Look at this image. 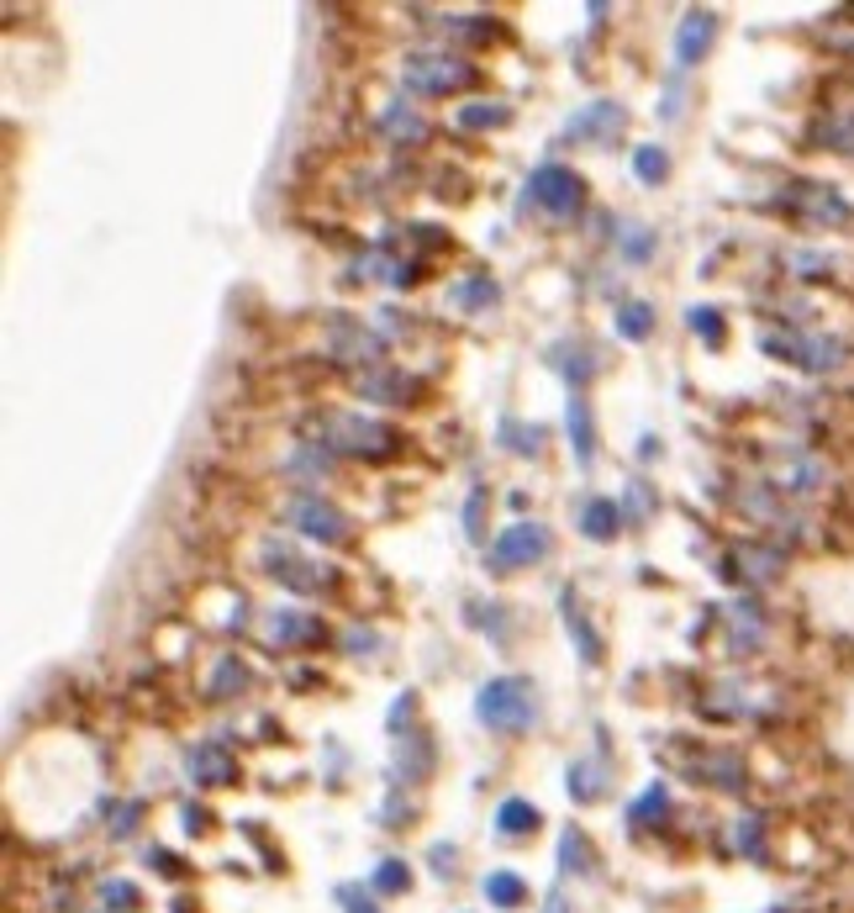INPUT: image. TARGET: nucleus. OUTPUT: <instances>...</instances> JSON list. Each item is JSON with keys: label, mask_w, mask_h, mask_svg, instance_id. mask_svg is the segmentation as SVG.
<instances>
[{"label": "nucleus", "mask_w": 854, "mask_h": 913, "mask_svg": "<svg viewBox=\"0 0 854 913\" xmlns=\"http://www.w3.org/2000/svg\"><path fill=\"white\" fill-rule=\"evenodd\" d=\"M475 713H480V724L496 734H523L533 724V713H538V702H533V681L528 676H496V681H486L480 687V702H475Z\"/></svg>", "instance_id": "f257e3e1"}, {"label": "nucleus", "mask_w": 854, "mask_h": 913, "mask_svg": "<svg viewBox=\"0 0 854 913\" xmlns=\"http://www.w3.org/2000/svg\"><path fill=\"white\" fill-rule=\"evenodd\" d=\"M401 80L412 95H454L475 85V63L454 59V54H417V59H407Z\"/></svg>", "instance_id": "f03ea898"}, {"label": "nucleus", "mask_w": 854, "mask_h": 913, "mask_svg": "<svg viewBox=\"0 0 854 913\" xmlns=\"http://www.w3.org/2000/svg\"><path fill=\"white\" fill-rule=\"evenodd\" d=\"M765 349L781 354V360H792V365H802V370H812V375L844 370V360H850V349H844L839 338H823V333H792V338L765 333Z\"/></svg>", "instance_id": "7ed1b4c3"}, {"label": "nucleus", "mask_w": 854, "mask_h": 913, "mask_svg": "<svg viewBox=\"0 0 854 913\" xmlns=\"http://www.w3.org/2000/svg\"><path fill=\"white\" fill-rule=\"evenodd\" d=\"M528 190H533V201H538L543 212L575 216L581 212V190H586V185H581L575 169H564V164H543V169H533Z\"/></svg>", "instance_id": "20e7f679"}, {"label": "nucleus", "mask_w": 854, "mask_h": 913, "mask_svg": "<svg viewBox=\"0 0 854 913\" xmlns=\"http://www.w3.org/2000/svg\"><path fill=\"white\" fill-rule=\"evenodd\" d=\"M327 433H332V444H338V449H349V455H370V459L396 455V444H401L390 428L370 423V418H332Z\"/></svg>", "instance_id": "39448f33"}, {"label": "nucleus", "mask_w": 854, "mask_h": 913, "mask_svg": "<svg viewBox=\"0 0 854 913\" xmlns=\"http://www.w3.org/2000/svg\"><path fill=\"white\" fill-rule=\"evenodd\" d=\"M549 554V528L543 523H512L491 549V571H512V565H533Z\"/></svg>", "instance_id": "423d86ee"}, {"label": "nucleus", "mask_w": 854, "mask_h": 913, "mask_svg": "<svg viewBox=\"0 0 854 913\" xmlns=\"http://www.w3.org/2000/svg\"><path fill=\"white\" fill-rule=\"evenodd\" d=\"M295 523H301L312 539H323V545H343V539H349V518H343L338 507L317 502V496H301V502H295Z\"/></svg>", "instance_id": "0eeeda50"}, {"label": "nucleus", "mask_w": 854, "mask_h": 913, "mask_svg": "<svg viewBox=\"0 0 854 913\" xmlns=\"http://www.w3.org/2000/svg\"><path fill=\"white\" fill-rule=\"evenodd\" d=\"M792 207L807 216V222H818V227H839V222L850 216L844 196H839V190H828V185H796Z\"/></svg>", "instance_id": "6e6552de"}, {"label": "nucleus", "mask_w": 854, "mask_h": 913, "mask_svg": "<svg viewBox=\"0 0 854 913\" xmlns=\"http://www.w3.org/2000/svg\"><path fill=\"white\" fill-rule=\"evenodd\" d=\"M712 37H717V16L712 11H691L686 22H680V37H676V63L680 69H691V63L702 59L712 48Z\"/></svg>", "instance_id": "1a4fd4ad"}, {"label": "nucleus", "mask_w": 854, "mask_h": 913, "mask_svg": "<svg viewBox=\"0 0 854 913\" xmlns=\"http://www.w3.org/2000/svg\"><path fill=\"white\" fill-rule=\"evenodd\" d=\"M190 776H196L201 787H227V782H237V765L222 745H196V750H190Z\"/></svg>", "instance_id": "9d476101"}, {"label": "nucleus", "mask_w": 854, "mask_h": 913, "mask_svg": "<svg viewBox=\"0 0 854 913\" xmlns=\"http://www.w3.org/2000/svg\"><path fill=\"white\" fill-rule=\"evenodd\" d=\"M618 132H622V106H612V101H596L570 122V138H596V143H612Z\"/></svg>", "instance_id": "9b49d317"}, {"label": "nucleus", "mask_w": 854, "mask_h": 913, "mask_svg": "<svg viewBox=\"0 0 854 913\" xmlns=\"http://www.w3.org/2000/svg\"><path fill=\"white\" fill-rule=\"evenodd\" d=\"M332 354H338L343 365H359V360H375L381 349H375V338L364 333L359 323H349V317H338V323H332Z\"/></svg>", "instance_id": "f8f14e48"}, {"label": "nucleus", "mask_w": 854, "mask_h": 913, "mask_svg": "<svg viewBox=\"0 0 854 913\" xmlns=\"http://www.w3.org/2000/svg\"><path fill=\"white\" fill-rule=\"evenodd\" d=\"M823 149L833 153H854V112L850 106H839V112H828L823 122H818V132H812Z\"/></svg>", "instance_id": "ddd939ff"}, {"label": "nucleus", "mask_w": 854, "mask_h": 913, "mask_svg": "<svg viewBox=\"0 0 854 913\" xmlns=\"http://www.w3.org/2000/svg\"><path fill=\"white\" fill-rule=\"evenodd\" d=\"M486 898H491V909H523L528 903V887L517 871H491L486 877Z\"/></svg>", "instance_id": "4468645a"}, {"label": "nucleus", "mask_w": 854, "mask_h": 913, "mask_svg": "<svg viewBox=\"0 0 854 913\" xmlns=\"http://www.w3.org/2000/svg\"><path fill=\"white\" fill-rule=\"evenodd\" d=\"M448 302L465 306V312H480V306L496 302V280L491 274H475V280H459L454 291H448Z\"/></svg>", "instance_id": "2eb2a0df"}, {"label": "nucleus", "mask_w": 854, "mask_h": 913, "mask_svg": "<svg viewBox=\"0 0 854 913\" xmlns=\"http://www.w3.org/2000/svg\"><path fill=\"white\" fill-rule=\"evenodd\" d=\"M496 823H501V834H533V829H538V808L523 803V797H506V803H501V813H496Z\"/></svg>", "instance_id": "dca6fc26"}, {"label": "nucleus", "mask_w": 854, "mask_h": 913, "mask_svg": "<svg viewBox=\"0 0 854 913\" xmlns=\"http://www.w3.org/2000/svg\"><path fill=\"white\" fill-rule=\"evenodd\" d=\"M618 523H622L618 502H590L586 518H581V528H586V539H612V534H618Z\"/></svg>", "instance_id": "f3484780"}, {"label": "nucleus", "mask_w": 854, "mask_h": 913, "mask_svg": "<svg viewBox=\"0 0 854 913\" xmlns=\"http://www.w3.org/2000/svg\"><path fill=\"white\" fill-rule=\"evenodd\" d=\"M364 396H381L390 407H407V396H417V386L407 375H370V381H364Z\"/></svg>", "instance_id": "a211bd4d"}, {"label": "nucleus", "mask_w": 854, "mask_h": 913, "mask_svg": "<svg viewBox=\"0 0 854 913\" xmlns=\"http://www.w3.org/2000/svg\"><path fill=\"white\" fill-rule=\"evenodd\" d=\"M506 117H512V112H506L501 101H475V106H459V117H454V122L475 132V127H501Z\"/></svg>", "instance_id": "6ab92c4d"}, {"label": "nucleus", "mask_w": 854, "mask_h": 913, "mask_svg": "<svg viewBox=\"0 0 854 913\" xmlns=\"http://www.w3.org/2000/svg\"><path fill=\"white\" fill-rule=\"evenodd\" d=\"M648 328H654V317H648V306H644V302H628V306H618V333H622V338L644 343V338H648Z\"/></svg>", "instance_id": "aec40b11"}, {"label": "nucleus", "mask_w": 854, "mask_h": 913, "mask_svg": "<svg viewBox=\"0 0 854 913\" xmlns=\"http://www.w3.org/2000/svg\"><path fill=\"white\" fill-rule=\"evenodd\" d=\"M269 640L291 644V640H317V623H301L291 612H280V618H269Z\"/></svg>", "instance_id": "412c9836"}, {"label": "nucleus", "mask_w": 854, "mask_h": 913, "mask_svg": "<svg viewBox=\"0 0 854 913\" xmlns=\"http://www.w3.org/2000/svg\"><path fill=\"white\" fill-rule=\"evenodd\" d=\"M691 333H702L712 349H723V317L712 306H691Z\"/></svg>", "instance_id": "4be33fe9"}, {"label": "nucleus", "mask_w": 854, "mask_h": 913, "mask_svg": "<svg viewBox=\"0 0 854 913\" xmlns=\"http://www.w3.org/2000/svg\"><path fill=\"white\" fill-rule=\"evenodd\" d=\"M633 169H639V180H665V169H670V159H665V153L659 149H639L633 153Z\"/></svg>", "instance_id": "5701e85b"}, {"label": "nucleus", "mask_w": 854, "mask_h": 913, "mask_svg": "<svg viewBox=\"0 0 854 913\" xmlns=\"http://www.w3.org/2000/svg\"><path fill=\"white\" fill-rule=\"evenodd\" d=\"M375 887H381V892H407V866H401V861H381Z\"/></svg>", "instance_id": "b1692460"}, {"label": "nucleus", "mask_w": 854, "mask_h": 913, "mask_svg": "<svg viewBox=\"0 0 854 913\" xmlns=\"http://www.w3.org/2000/svg\"><path fill=\"white\" fill-rule=\"evenodd\" d=\"M760 840H765V819H738V851L760 855Z\"/></svg>", "instance_id": "393cba45"}, {"label": "nucleus", "mask_w": 854, "mask_h": 913, "mask_svg": "<svg viewBox=\"0 0 854 913\" xmlns=\"http://www.w3.org/2000/svg\"><path fill=\"white\" fill-rule=\"evenodd\" d=\"M570 433L581 438V459L590 465V423H586V407H581V401H570Z\"/></svg>", "instance_id": "a878e982"}, {"label": "nucleus", "mask_w": 854, "mask_h": 913, "mask_svg": "<svg viewBox=\"0 0 854 913\" xmlns=\"http://www.w3.org/2000/svg\"><path fill=\"white\" fill-rule=\"evenodd\" d=\"M338 903H343L349 913H375V903H370L359 887H338Z\"/></svg>", "instance_id": "bb28decb"}, {"label": "nucleus", "mask_w": 854, "mask_h": 913, "mask_svg": "<svg viewBox=\"0 0 854 913\" xmlns=\"http://www.w3.org/2000/svg\"><path fill=\"white\" fill-rule=\"evenodd\" d=\"M385 127H390V132H407V138H422V122H417L412 112H390Z\"/></svg>", "instance_id": "cd10ccee"}, {"label": "nucleus", "mask_w": 854, "mask_h": 913, "mask_svg": "<svg viewBox=\"0 0 854 913\" xmlns=\"http://www.w3.org/2000/svg\"><path fill=\"white\" fill-rule=\"evenodd\" d=\"M543 913H570V909H564L560 898H549V903H543Z\"/></svg>", "instance_id": "c85d7f7f"}]
</instances>
